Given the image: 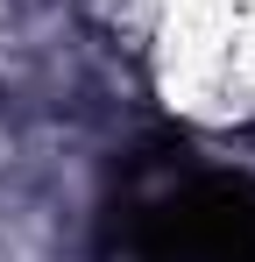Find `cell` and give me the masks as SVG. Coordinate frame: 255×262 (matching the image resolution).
Here are the masks:
<instances>
[{"instance_id":"1","label":"cell","mask_w":255,"mask_h":262,"mask_svg":"<svg viewBox=\"0 0 255 262\" xmlns=\"http://www.w3.org/2000/svg\"><path fill=\"white\" fill-rule=\"evenodd\" d=\"M99 262H255V177L184 170L99 220Z\"/></svg>"}]
</instances>
